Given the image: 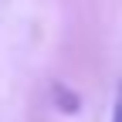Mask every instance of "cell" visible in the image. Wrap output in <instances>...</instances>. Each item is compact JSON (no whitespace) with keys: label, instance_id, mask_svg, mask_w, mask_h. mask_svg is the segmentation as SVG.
<instances>
[{"label":"cell","instance_id":"obj_1","mask_svg":"<svg viewBox=\"0 0 122 122\" xmlns=\"http://www.w3.org/2000/svg\"><path fill=\"white\" fill-rule=\"evenodd\" d=\"M112 122H122V81L115 85V98H112Z\"/></svg>","mask_w":122,"mask_h":122}]
</instances>
